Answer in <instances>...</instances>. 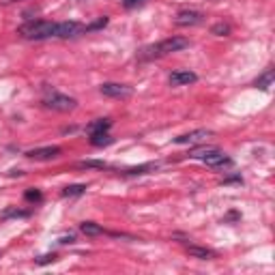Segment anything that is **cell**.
Here are the masks:
<instances>
[{"mask_svg":"<svg viewBox=\"0 0 275 275\" xmlns=\"http://www.w3.org/2000/svg\"><path fill=\"white\" fill-rule=\"evenodd\" d=\"M17 35H20L22 39H28V41L52 39V37H58V22L30 20V22H26L17 28Z\"/></svg>","mask_w":275,"mask_h":275,"instance_id":"1","label":"cell"},{"mask_svg":"<svg viewBox=\"0 0 275 275\" xmlns=\"http://www.w3.org/2000/svg\"><path fill=\"white\" fill-rule=\"evenodd\" d=\"M185 48H189V39H185V37H170V39H166V41H161L157 45H151V48L142 50L140 58L149 60V58H157V56H168V54L181 52Z\"/></svg>","mask_w":275,"mask_h":275,"instance_id":"2","label":"cell"},{"mask_svg":"<svg viewBox=\"0 0 275 275\" xmlns=\"http://www.w3.org/2000/svg\"><path fill=\"white\" fill-rule=\"evenodd\" d=\"M43 106L50 108V110H56V112H71V110L78 108V101L69 95H62V93H58V90L48 88L43 95Z\"/></svg>","mask_w":275,"mask_h":275,"instance_id":"3","label":"cell"},{"mask_svg":"<svg viewBox=\"0 0 275 275\" xmlns=\"http://www.w3.org/2000/svg\"><path fill=\"white\" fill-rule=\"evenodd\" d=\"M200 161H204L207 166H211V168H228V166H232V159L228 157L226 153L217 151L215 146H211L202 157H200Z\"/></svg>","mask_w":275,"mask_h":275,"instance_id":"4","label":"cell"},{"mask_svg":"<svg viewBox=\"0 0 275 275\" xmlns=\"http://www.w3.org/2000/svg\"><path fill=\"white\" fill-rule=\"evenodd\" d=\"M99 93L104 97H110V99H127L131 97V86L127 84H116V82H106V84L99 86Z\"/></svg>","mask_w":275,"mask_h":275,"instance_id":"5","label":"cell"},{"mask_svg":"<svg viewBox=\"0 0 275 275\" xmlns=\"http://www.w3.org/2000/svg\"><path fill=\"white\" fill-rule=\"evenodd\" d=\"M204 15L200 11H194V9H183V11L177 13V17H174V24L177 26H198L202 24Z\"/></svg>","mask_w":275,"mask_h":275,"instance_id":"6","label":"cell"},{"mask_svg":"<svg viewBox=\"0 0 275 275\" xmlns=\"http://www.w3.org/2000/svg\"><path fill=\"white\" fill-rule=\"evenodd\" d=\"M168 82H170V86H189V84H194V82H198V76L189 69H179V71L170 73Z\"/></svg>","mask_w":275,"mask_h":275,"instance_id":"7","label":"cell"},{"mask_svg":"<svg viewBox=\"0 0 275 275\" xmlns=\"http://www.w3.org/2000/svg\"><path fill=\"white\" fill-rule=\"evenodd\" d=\"M60 155V146H43V149H32L26 153L28 159H37V161H45V159H54Z\"/></svg>","mask_w":275,"mask_h":275,"instance_id":"8","label":"cell"},{"mask_svg":"<svg viewBox=\"0 0 275 275\" xmlns=\"http://www.w3.org/2000/svg\"><path fill=\"white\" fill-rule=\"evenodd\" d=\"M209 135H211V131H207V129H196V131H189V133L174 138V142L177 144H200V142H204V138H209Z\"/></svg>","mask_w":275,"mask_h":275,"instance_id":"9","label":"cell"},{"mask_svg":"<svg viewBox=\"0 0 275 275\" xmlns=\"http://www.w3.org/2000/svg\"><path fill=\"white\" fill-rule=\"evenodd\" d=\"M187 254L191 256V258H198V260H213V258H217V254L213 250L198 247V245H187Z\"/></svg>","mask_w":275,"mask_h":275,"instance_id":"10","label":"cell"},{"mask_svg":"<svg viewBox=\"0 0 275 275\" xmlns=\"http://www.w3.org/2000/svg\"><path fill=\"white\" fill-rule=\"evenodd\" d=\"M110 127H112V121L110 118H97V121H93L88 127H86V133L88 135H93V133H104L108 131Z\"/></svg>","mask_w":275,"mask_h":275,"instance_id":"11","label":"cell"},{"mask_svg":"<svg viewBox=\"0 0 275 275\" xmlns=\"http://www.w3.org/2000/svg\"><path fill=\"white\" fill-rule=\"evenodd\" d=\"M159 166H157V163H142V166H135V168H129V170H127L125 174H127V177H142V174H151V172H155V170H157Z\"/></svg>","mask_w":275,"mask_h":275,"instance_id":"12","label":"cell"},{"mask_svg":"<svg viewBox=\"0 0 275 275\" xmlns=\"http://www.w3.org/2000/svg\"><path fill=\"white\" fill-rule=\"evenodd\" d=\"M273 78H275V71H273V69H267V71L262 73V76H258V80L254 82V86L260 88V90H269V86L273 84Z\"/></svg>","mask_w":275,"mask_h":275,"instance_id":"13","label":"cell"},{"mask_svg":"<svg viewBox=\"0 0 275 275\" xmlns=\"http://www.w3.org/2000/svg\"><path fill=\"white\" fill-rule=\"evenodd\" d=\"M80 230L84 232L86 236H99V234H104V228L95 224V222H82L80 224Z\"/></svg>","mask_w":275,"mask_h":275,"instance_id":"14","label":"cell"},{"mask_svg":"<svg viewBox=\"0 0 275 275\" xmlns=\"http://www.w3.org/2000/svg\"><path fill=\"white\" fill-rule=\"evenodd\" d=\"M114 142V138L110 135L108 131H104V133H93L90 135V144L93 146H110Z\"/></svg>","mask_w":275,"mask_h":275,"instance_id":"15","label":"cell"},{"mask_svg":"<svg viewBox=\"0 0 275 275\" xmlns=\"http://www.w3.org/2000/svg\"><path fill=\"white\" fill-rule=\"evenodd\" d=\"M11 217H30V211H22V209H15V207H9L0 213V219H11Z\"/></svg>","mask_w":275,"mask_h":275,"instance_id":"16","label":"cell"},{"mask_svg":"<svg viewBox=\"0 0 275 275\" xmlns=\"http://www.w3.org/2000/svg\"><path fill=\"white\" fill-rule=\"evenodd\" d=\"M84 191H86V185H80L78 183V185H67L65 189H62V196L65 198H76V196H82Z\"/></svg>","mask_w":275,"mask_h":275,"instance_id":"17","label":"cell"},{"mask_svg":"<svg viewBox=\"0 0 275 275\" xmlns=\"http://www.w3.org/2000/svg\"><path fill=\"white\" fill-rule=\"evenodd\" d=\"M108 17L104 15V17H99V20H95L93 24H86L84 26V28H82V35H84V32H93V30H101V28H106V26H108Z\"/></svg>","mask_w":275,"mask_h":275,"instance_id":"18","label":"cell"},{"mask_svg":"<svg viewBox=\"0 0 275 275\" xmlns=\"http://www.w3.org/2000/svg\"><path fill=\"white\" fill-rule=\"evenodd\" d=\"M211 32H213L215 37H228L230 35V24H224V22H217L213 28H211Z\"/></svg>","mask_w":275,"mask_h":275,"instance_id":"19","label":"cell"},{"mask_svg":"<svg viewBox=\"0 0 275 275\" xmlns=\"http://www.w3.org/2000/svg\"><path fill=\"white\" fill-rule=\"evenodd\" d=\"M78 166H80V168H110L106 161H99V159H86V161H80Z\"/></svg>","mask_w":275,"mask_h":275,"instance_id":"20","label":"cell"},{"mask_svg":"<svg viewBox=\"0 0 275 275\" xmlns=\"http://www.w3.org/2000/svg\"><path fill=\"white\" fill-rule=\"evenodd\" d=\"M24 198L28 200V202H41V191L39 189H26V194H24Z\"/></svg>","mask_w":275,"mask_h":275,"instance_id":"21","label":"cell"},{"mask_svg":"<svg viewBox=\"0 0 275 275\" xmlns=\"http://www.w3.org/2000/svg\"><path fill=\"white\" fill-rule=\"evenodd\" d=\"M144 5H146V0H123V7L127 9V11H133V9L144 7Z\"/></svg>","mask_w":275,"mask_h":275,"instance_id":"22","label":"cell"},{"mask_svg":"<svg viewBox=\"0 0 275 275\" xmlns=\"http://www.w3.org/2000/svg\"><path fill=\"white\" fill-rule=\"evenodd\" d=\"M37 264H50V262H56V254H45V256H39L35 260Z\"/></svg>","mask_w":275,"mask_h":275,"instance_id":"23","label":"cell"},{"mask_svg":"<svg viewBox=\"0 0 275 275\" xmlns=\"http://www.w3.org/2000/svg\"><path fill=\"white\" fill-rule=\"evenodd\" d=\"M60 245H71V243H76V236L69 234V236H62V239H58Z\"/></svg>","mask_w":275,"mask_h":275,"instance_id":"24","label":"cell"},{"mask_svg":"<svg viewBox=\"0 0 275 275\" xmlns=\"http://www.w3.org/2000/svg\"><path fill=\"white\" fill-rule=\"evenodd\" d=\"M236 219H241V215L236 213V211H230V213L226 215V222H236Z\"/></svg>","mask_w":275,"mask_h":275,"instance_id":"25","label":"cell"},{"mask_svg":"<svg viewBox=\"0 0 275 275\" xmlns=\"http://www.w3.org/2000/svg\"><path fill=\"white\" fill-rule=\"evenodd\" d=\"M230 183H243L241 177H230V179H224V185H230Z\"/></svg>","mask_w":275,"mask_h":275,"instance_id":"26","label":"cell"},{"mask_svg":"<svg viewBox=\"0 0 275 275\" xmlns=\"http://www.w3.org/2000/svg\"><path fill=\"white\" fill-rule=\"evenodd\" d=\"M3 5H11V3H17V0H0Z\"/></svg>","mask_w":275,"mask_h":275,"instance_id":"27","label":"cell"}]
</instances>
